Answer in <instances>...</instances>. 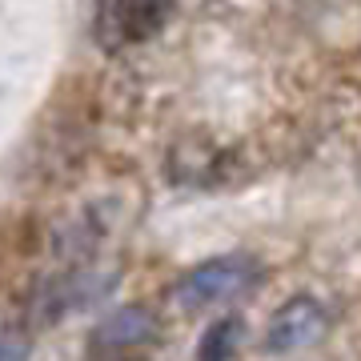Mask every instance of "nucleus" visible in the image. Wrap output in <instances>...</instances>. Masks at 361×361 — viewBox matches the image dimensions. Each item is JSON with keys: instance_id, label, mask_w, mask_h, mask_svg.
<instances>
[{"instance_id": "1", "label": "nucleus", "mask_w": 361, "mask_h": 361, "mask_svg": "<svg viewBox=\"0 0 361 361\" xmlns=\"http://www.w3.org/2000/svg\"><path fill=\"white\" fill-rule=\"evenodd\" d=\"M257 277H261V261L249 257V253L209 257L201 265H193V269L173 285V301H177V310L197 313V310H209V305H221V301L241 297Z\"/></svg>"}, {"instance_id": "2", "label": "nucleus", "mask_w": 361, "mask_h": 361, "mask_svg": "<svg viewBox=\"0 0 361 361\" xmlns=\"http://www.w3.org/2000/svg\"><path fill=\"white\" fill-rule=\"evenodd\" d=\"M329 310H325L317 297L297 293L289 297L285 305H277L265 325V337H261V349L269 357H285V353H301V349L322 345L329 337Z\"/></svg>"}, {"instance_id": "3", "label": "nucleus", "mask_w": 361, "mask_h": 361, "mask_svg": "<svg viewBox=\"0 0 361 361\" xmlns=\"http://www.w3.org/2000/svg\"><path fill=\"white\" fill-rule=\"evenodd\" d=\"M173 16V0H101L97 40L104 49H129L157 37Z\"/></svg>"}, {"instance_id": "4", "label": "nucleus", "mask_w": 361, "mask_h": 361, "mask_svg": "<svg viewBox=\"0 0 361 361\" xmlns=\"http://www.w3.org/2000/svg\"><path fill=\"white\" fill-rule=\"evenodd\" d=\"M157 337V322L153 313L145 310V305H125V310L109 313L104 322H97L89 337V349L92 353H125V349H137L145 341H153Z\"/></svg>"}, {"instance_id": "5", "label": "nucleus", "mask_w": 361, "mask_h": 361, "mask_svg": "<svg viewBox=\"0 0 361 361\" xmlns=\"http://www.w3.org/2000/svg\"><path fill=\"white\" fill-rule=\"evenodd\" d=\"M241 334H245V322L237 313L213 322L201 334V341H197V361H233V353L241 345Z\"/></svg>"}, {"instance_id": "6", "label": "nucleus", "mask_w": 361, "mask_h": 361, "mask_svg": "<svg viewBox=\"0 0 361 361\" xmlns=\"http://www.w3.org/2000/svg\"><path fill=\"white\" fill-rule=\"evenodd\" d=\"M28 353H32V341L25 334L0 329V361H28Z\"/></svg>"}, {"instance_id": "7", "label": "nucleus", "mask_w": 361, "mask_h": 361, "mask_svg": "<svg viewBox=\"0 0 361 361\" xmlns=\"http://www.w3.org/2000/svg\"><path fill=\"white\" fill-rule=\"evenodd\" d=\"M125 361H149V357H125Z\"/></svg>"}]
</instances>
